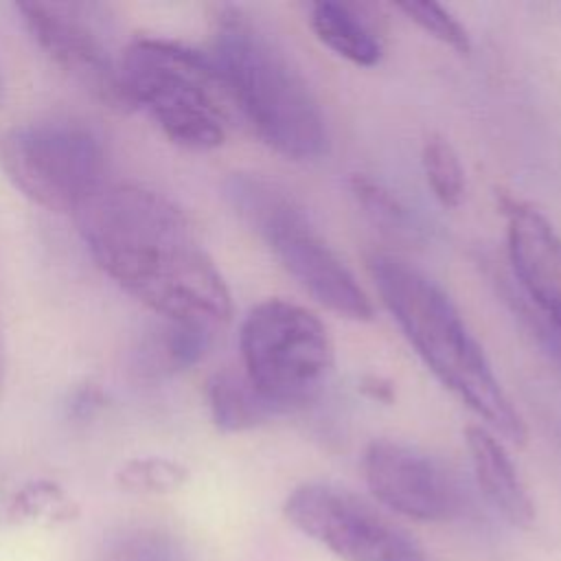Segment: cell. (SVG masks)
Listing matches in <instances>:
<instances>
[{"label":"cell","mask_w":561,"mask_h":561,"mask_svg":"<svg viewBox=\"0 0 561 561\" xmlns=\"http://www.w3.org/2000/svg\"><path fill=\"white\" fill-rule=\"evenodd\" d=\"M18 11L55 66L110 107H131L121 77L123 50H114L101 4L20 2Z\"/></svg>","instance_id":"9"},{"label":"cell","mask_w":561,"mask_h":561,"mask_svg":"<svg viewBox=\"0 0 561 561\" xmlns=\"http://www.w3.org/2000/svg\"><path fill=\"white\" fill-rule=\"evenodd\" d=\"M0 373H2V337H0Z\"/></svg>","instance_id":"22"},{"label":"cell","mask_w":561,"mask_h":561,"mask_svg":"<svg viewBox=\"0 0 561 561\" xmlns=\"http://www.w3.org/2000/svg\"><path fill=\"white\" fill-rule=\"evenodd\" d=\"M215 335V331L204 327L162 320L140 348V366L158 377L191 368L208 353Z\"/></svg>","instance_id":"15"},{"label":"cell","mask_w":561,"mask_h":561,"mask_svg":"<svg viewBox=\"0 0 561 561\" xmlns=\"http://www.w3.org/2000/svg\"><path fill=\"white\" fill-rule=\"evenodd\" d=\"M234 110L280 156L307 162L327 151L320 103L285 48L237 7L215 18L210 53Z\"/></svg>","instance_id":"3"},{"label":"cell","mask_w":561,"mask_h":561,"mask_svg":"<svg viewBox=\"0 0 561 561\" xmlns=\"http://www.w3.org/2000/svg\"><path fill=\"white\" fill-rule=\"evenodd\" d=\"M239 346L245 377L274 412L311 403L333 370V344L322 320L283 298L250 309Z\"/></svg>","instance_id":"6"},{"label":"cell","mask_w":561,"mask_h":561,"mask_svg":"<svg viewBox=\"0 0 561 561\" xmlns=\"http://www.w3.org/2000/svg\"><path fill=\"white\" fill-rule=\"evenodd\" d=\"M362 390L370 397V399H377V401H392V386L386 383L383 379L379 377H368L364 383H362Z\"/></svg>","instance_id":"21"},{"label":"cell","mask_w":561,"mask_h":561,"mask_svg":"<svg viewBox=\"0 0 561 561\" xmlns=\"http://www.w3.org/2000/svg\"><path fill=\"white\" fill-rule=\"evenodd\" d=\"M0 169L33 204L53 213H77L107 180L101 136L75 118H37L0 136Z\"/></svg>","instance_id":"7"},{"label":"cell","mask_w":561,"mask_h":561,"mask_svg":"<svg viewBox=\"0 0 561 561\" xmlns=\"http://www.w3.org/2000/svg\"><path fill=\"white\" fill-rule=\"evenodd\" d=\"M368 272L381 302L432 375L495 436L517 447L526 445L528 430L522 414L449 296L399 254L375 252Z\"/></svg>","instance_id":"2"},{"label":"cell","mask_w":561,"mask_h":561,"mask_svg":"<svg viewBox=\"0 0 561 561\" xmlns=\"http://www.w3.org/2000/svg\"><path fill=\"white\" fill-rule=\"evenodd\" d=\"M96 265L156 316L219 331L230 291L188 217L164 195L107 182L75 213Z\"/></svg>","instance_id":"1"},{"label":"cell","mask_w":561,"mask_h":561,"mask_svg":"<svg viewBox=\"0 0 561 561\" xmlns=\"http://www.w3.org/2000/svg\"><path fill=\"white\" fill-rule=\"evenodd\" d=\"M285 519L342 561H430L419 541L357 493L305 482L283 504Z\"/></svg>","instance_id":"8"},{"label":"cell","mask_w":561,"mask_h":561,"mask_svg":"<svg viewBox=\"0 0 561 561\" xmlns=\"http://www.w3.org/2000/svg\"><path fill=\"white\" fill-rule=\"evenodd\" d=\"M206 399L213 423L228 434L259 427L274 414L245 373L234 368H221L208 377Z\"/></svg>","instance_id":"14"},{"label":"cell","mask_w":561,"mask_h":561,"mask_svg":"<svg viewBox=\"0 0 561 561\" xmlns=\"http://www.w3.org/2000/svg\"><path fill=\"white\" fill-rule=\"evenodd\" d=\"M362 469L370 495L397 515L414 522H445L458 511L454 480L416 447L375 438L364 451Z\"/></svg>","instance_id":"10"},{"label":"cell","mask_w":561,"mask_h":561,"mask_svg":"<svg viewBox=\"0 0 561 561\" xmlns=\"http://www.w3.org/2000/svg\"><path fill=\"white\" fill-rule=\"evenodd\" d=\"M421 164L434 197L445 208H456L465 197V169L454 145L443 136H430L421 151Z\"/></svg>","instance_id":"17"},{"label":"cell","mask_w":561,"mask_h":561,"mask_svg":"<svg viewBox=\"0 0 561 561\" xmlns=\"http://www.w3.org/2000/svg\"><path fill=\"white\" fill-rule=\"evenodd\" d=\"M399 11L405 13V18L410 22H414L421 31H425L427 35H432L434 39H438L440 44L449 46L451 50L467 55L471 50V42H469V33L467 28L440 4L436 2H401L397 4Z\"/></svg>","instance_id":"19"},{"label":"cell","mask_w":561,"mask_h":561,"mask_svg":"<svg viewBox=\"0 0 561 561\" xmlns=\"http://www.w3.org/2000/svg\"><path fill=\"white\" fill-rule=\"evenodd\" d=\"M309 22L316 37L342 59L364 68L379 64V37L348 4L331 0L313 2Z\"/></svg>","instance_id":"13"},{"label":"cell","mask_w":561,"mask_h":561,"mask_svg":"<svg viewBox=\"0 0 561 561\" xmlns=\"http://www.w3.org/2000/svg\"><path fill=\"white\" fill-rule=\"evenodd\" d=\"M13 515L42 519V522H66L77 515L75 502L53 482H31L24 486L13 504Z\"/></svg>","instance_id":"20"},{"label":"cell","mask_w":561,"mask_h":561,"mask_svg":"<svg viewBox=\"0 0 561 561\" xmlns=\"http://www.w3.org/2000/svg\"><path fill=\"white\" fill-rule=\"evenodd\" d=\"M465 440L480 491L489 504L513 526L530 528L535 522L533 500L502 440L484 425H469Z\"/></svg>","instance_id":"12"},{"label":"cell","mask_w":561,"mask_h":561,"mask_svg":"<svg viewBox=\"0 0 561 561\" xmlns=\"http://www.w3.org/2000/svg\"><path fill=\"white\" fill-rule=\"evenodd\" d=\"M506 217V256L513 283L561 344V234L530 204L497 195Z\"/></svg>","instance_id":"11"},{"label":"cell","mask_w":561,"mask_h":561,"mask_svg":"<svg viewBox=\"0 0 561 561\" xmlns=\"http://www.w3.org/2000/svg\"><path fill=\"white\" fill-rule=\"evenodd\" d=\"M348 186L375 226L394 239H416L419 224L414 221L412 210L383 182L368 173H353Z\"/></svg>","instance_id":"16"},{"label":"cell","mask_w":561,"mask_h":561,"mask_svg":"<svg viewBox=\"0 0 561 561\" xmlns=\"http://www.w3.org/2000/svg\"><path fill=\"white\" fill-rule=\"evenodd\" d=\"M129 105L149 112L169 140L208 151L224 145L234 103L210 55L164 37H136L121 55Z\"/></svg>","instance_id":"4"},{"label":"cell","mask_w":561,"mask_h":561,"mask_svg":"<svg viewBox=\"0 0 561 561\" xmlns=\"http://www.w3.org/2000/svg\"><path fill=\"white\" fill-rule=\"evenodd\" d=\"M224 195L241 221L276 254L280 265L329 311L366 322L373 305L353 272L322 239L305 208L276 182L234 173L224 182Z\"/></svg>","instance_id":"5"},{"label":"cell","mask_w":561,"mask_h":561,"mask_svg":"<svg viewBox=\"0 0 561 561\" xmlns=\"http://www.w3.org/2000/svg\"><path fill=\"white\" fill-rule=\"evenodd\" d=\"M186 478H188L186 467H182L175 460L158 458V456L134 458L125 462L116 473L121 489L129 493H145V495L171 493L180 489L186 482Z\"/></svg>","instance_id":"18"}]
</instances>
